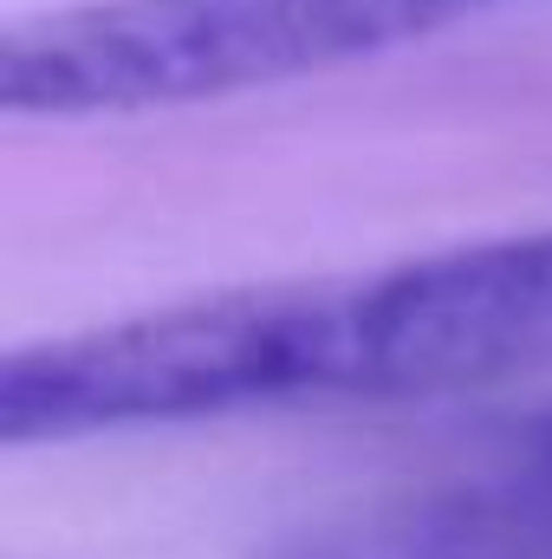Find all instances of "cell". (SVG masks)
Segmentation results:
<instances>
[{"label":"cell","instance_id":"cell-3","mask_svg":"<svg viewBox=\"0 0 552 559\" xmlns=\"http://www.w3.org/2000/svg\"><path fill=\"white\" fill-rule=\"evenodd\" d=\"M274 559H552V417L481 468L279 540Z\"/></svg>","mask_w":552,"mask_h":559},{"label":"cell","instance_id":"cell-2","mask_svg":"<svg viewBox=\"0 0 552 559\" xmlns=\"http://www.w3.org/2000/svg\"><path fill=\"white\" fill-rule=\"evenodd\" d=\"M494 0H85L0 46L13 118H131L338 72Z\"/></svg>","mask_w":552,"mask_h":559},{"label":"cell","instance_id":"cell-1","mask_svg":"<svg viewBox=\"0 0 552 559\" xmlns=\"http://www.w3.org/2000/svg\"><path fill=\"white\" fill-rule=\"evenodd\" d=\"M552 378V228L397 267L235 286L26 345L0 371L7 442L429 404Z\"/></svg>","mask_w":552,"mask_h":559}]
</instances>
